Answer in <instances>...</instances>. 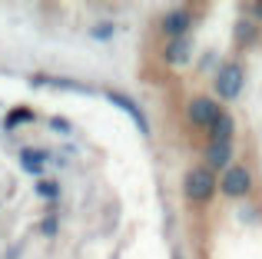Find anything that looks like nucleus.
<instances>
[{"mask_svg": "<svg viewBox=\"0 0 262 259\" xmlns=\"http://www.w3.org/2000/svg\"><path fill=\"white\" fill-rule=\"evenodd\" d=\"M47 149H37V146H24L20 149V169L24 173H30V176H40L43 173V166H47Z\"/></svg>", "mask_w": 262, "mask_h": 259, "instance_id": "nucleus-7", "label": "nucleus"}, {"mask_svg": "<svg viewBox=\"0 0 262 259\" xmlns=\"http://www.w3.org/2000/svg\"><path fill=\"white\" fill-rule=\"evenodd\" d=\"M50 126L57 130V133H70V130H73L70 120H63V117H50Z\"/></svg>", "mask_w": 262, "mask_h": 259, "instance_id": "nucleus-15", "label": "nucleus"}, {"mask_svg": "<svg viewBox=\"0 0 262 259\" xmlns=\"http://www.w3.org/2000/svg\"><path fill=\"white\" fill-rule=\"evenodd\" d=\"M37 193L43 196V200H57L60 186H57V183H50V180H40V183H37Z\"/></svg>", "mask_w": 262, "mask_h": 259, "instance_id": "nucleus-13", "label": "nucleus"}, {"mask_svg": "<svg viewBox=\"0 0 262 259\" xmlns=\"http://www.w3.org/2000/svg\"><path fill=\"white\" fill-rule=\"evenodd\" d=\"M90 37H93V40H110V37H113V24H100V27H93V30H90Z\"/></svg>", "mask_w": 262, "mask_h": 259, "instance_id": "nucleus-14", "label": "nucleus"}, {"mask_svg": "<svg viewBox=\"0 0 262 259\" xmlns=\"http://www.w3.org/2000/svg\"><path fill=\"white\" fill-rule=\"evenodd\" d=\"M232 166V143H209L206 146V169H229Z\"/></svg>", "mask_w": 262, "mask_h": 259, "instance_id": "nucleus-5", "label": "nucleus"}, {"mask_svg": "<svg viewBox=\"0 0 262 259\" xmlns=\"http://www.w3.org/2000/svg\"><path fill=\"white\" fill-rule=\"evenodd\" d=\"M243 87H246V73H243V67H239V63L219 67V73H216V93H219V100H236L239 93H243Z\"/></svg>", "mask_w": 262, "mask_h": 259, "instance_id": "nucleus-2", "label": "nucleus"}, {"mask_svg": "<svg viewBox=\"0 0 262 259\" xmlns=\"http://www.w3.org/2000/svg\"><path fill=\"white\" fill-rule=\"evenodd\" d=\"M216 186H219V180L206 166L189 169V173H186V180H183V189H186V196H189L192 203H209L212 193H216Z\"/></svg>", "mask_w": 262, "mask_h": 259, "instance_id": "nucleus-1", "label": "nucleus"}, {"mask_svg": "<svg viewBox=\"0 0 262 259\" xmlns=\"http://www.w3.org/2000/svg\"><path fill=\"white\" fill-rule=\"evenodd\" d=\"M30 120H33V113L27 110V106H20V110H10V113H7L4 126H7V130H17L20 123H30Z\"/></svg>", "mask_w": 262, "mask_h": 259, "instance_id": "nucleus-12", "label": "nucleus"}, {"mask_svg": "<svg viewBox=\"0 0 262 259\" xmlns=\"http://www.w3.org/2000/svg\"><path fill=\"white\" fill-rule=\"evenodd\" d=\"M232 40L239 47H252V40H256V20H239L236 30H232Z\"/></svg>", "mask_w": 262, "mask_h": 259, "instance_id": "nucleus-11", "label": "nucleus"}, {"mask_svg": "<svg viewBox=\"0 0 262 259\" xmlns=\"http://www.w3.org/2000/svg\"><path fill=\"white\" fill-rule=\"evenodd\" d=\"M252 13H256V20H262V0H256V4H252Z\"/></svg>", "mask_w": 262, "mask_h": 259, "instance_id": "nucleus-17", "label": "nucleus"}, {"mask_svg": "<svg viewBox=\"0 0 262 259\" xmlns=\"http://www.w3.org/2000/svg\"><path fill=\"white\" fill-rule=\"evenodd\" d=\"M189 53H192V44H189V37H176V40H169V47H166V60L169 63H186L189 60Z\"/></svg>", "mask_w": 262, "mask_h": 259, "instance_id": "nucleus-10", "label": "nucleus"}, {"mask_svg": "<svg viewBox=\"0 0 262 259\" xmlns=\"http://www.w3.org/2000/svg\"><path fill=\"white\" fill-rule=\"evenodd\" d=\"M40 229H43L47 236H57V216H47V220H43V226H40Z\"/></svg>", "mask_w": 262, "mask_h": 259, "instance_id": "nucleus-16", "label": "nucleus"}, {"mask_svg": "<svg viewBox=\"0 0 262 259\" xmlns=\"http://www.w3.org/2000/svg\"><path fill=\"white\" fill-rule=\"evenodd\" d=\"M219 103L212 97H192V103H189V123L192 126H212L219 120Z\"/></svg>", "mask_w": 262, "mask_h": 259, "instance_id": "nucleus-4", "label": "nucleus"}, {"mask_svg": "<svg viewBox=\"0 0 262 259\" xmlns=\"http://www.w3.org/2000/svg\"><path fill=\"white\" fill-rule=\"evenodd\" d=\"M212 133V143H232V133H236V120L229 113H219V120L209 126Z\"/></svg>", "mask_w": 262, "mask_h": 259, "instance_id": "nucleus-9", "label": "nucleus"}, {"mask_svg": "<svg viewBox=\"0 0 262 259\" xmlns=\"http://www.w3.org/2000/svg\"><path fill=\"white\" fill-rule=\"evenodd\" d=\"M189 24H192V13L189 10H169L166 17H163V33H169V40H176V37H186V30H189Z\"/></svg>", "mask_w": 262, "mask_h": 259, "instance_id": "nucleus-6", "label": "nucleus"}, {"mask_svg": "<svg viewBox=\"0 0 262 259\" xmlns=\"http://www.w3.org/2000/svg\"><path fill=\"white\" fill-rule=\"evenodd\" d=\"M106 100H110L113 106H120L123 113H129V117H133V123L140 126V133H149V123H146V117H143V110H140V106H136L129 97H123V93H106Z\"/></svg>", "mask_w": 262, "mask_h": 259, "instance_id": "nucleus-8", "label": "nucleus"}, {"mask_svg": "<svg viewBox=\"0 0 262 259\" xmlns=\"http://www.w3.org/2000/svg\"><path fill=\"white\" fill-rule=\"evenodd\" d=\"M219 189H223L226 196H232V200H243V196L252 189L249 169H246V166H229L223 173V180H219Z\"/></svg>", "mask_w": 262, "mask_h": 259, "instance_id": "nucleus-3", "label": "nucleus"}]
</instances>
